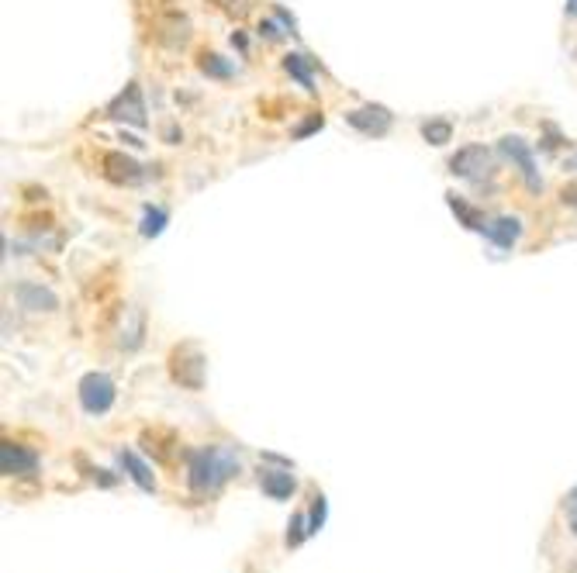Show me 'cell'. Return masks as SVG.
<instances>
[{"instance_id": "2", "label": "cell", "mask_w": 577, "mask_h": 573, "mask_svg": "<svg viewBox=\"0 0 577 573\" xmlns=\"http://www.w3.org/2000/svg\"><path fill=\"white\" fill-rule=\"evenodd\" d=\"M170 377L174 383L187 387V390H201L204 387V377H208V356L194 342H184L170 352Z\"/></svg>"}, {"instance_id": "1", "label": "cell", "mask_w": 577, "mask_h": 573, "mask_svg": "<svg viewBox=\"0 0 577 573\" xmlns=\"http://www.w3.org/2000/svg\"><path fill=\"white\" fill-rule=\"evenodd\" d=\"M243 469L239 452L232 446H201V450H187V484L194 494L208 498L218 494L222 487Z\"/></svg>"}, {"instance_id": "22", "label": "cell", "mask_w": 577, "mask_h": 573, "mask_svg": "<svg viewBox=\"0 0 577 573\" xmlns=\"http://www.w3.org/2000/svg\"><path fill=\"white\" fill-rule=\"evenodd\" d=\"M322 124H325V118H322V114H312L308 122H301L298 128H294V139H308V135H312V132H318Z\"/></svg>"}, {"instance_id": "12", "label": "cell", "mask_w": 577, "mask_h": 573, "mask_svg": "<svg viewBox=\"0 0 577 573\" xmlns=\"http://www.w3.org/2000/svg\"><path fill=\"white\" fill-rule=\"evenodd\" d=\"M522 235V222L512 218V214H502V218H491L488 228H484V239H488L494 249H512Z\"/></svg>"}, {"instance_id": "19", "label": "cell", "mask_w": 577, "mask_h": 573, "mask_svg": "<svg viewBox=\"0 0 577 573\" xmlns=\"http://www.w3.org/2000/svg\"><path fill=\"white\" fill-rule=\"evenodd\" d=\"M166 222H170V211L166 208H145V214H142V239H156V235H163V228H166Z\"/></svg>"}, {"instance_id": "14", "label": "cell", "mask_w": 577, "mask_h": 573, "mask_svg": "<svg viewBox=\"0 0 577 573\" xmlns=\"http://www.w3.org/2000/svg\"><path fill=\"white\" fill-rule=\"evenodd\" d=\"M118 463L124 467V473L135 480V484L142 487V490H156V477H153V469H149V463L142 459L139 452H132V450H118Z\"/></svg>"}, {"instance_id": "3", "label": "cell", "mask_w": 577, "mask_h": 573, "mask_svg": "<svg viewBox=\"0 0 577 573\" xmlns=\"http://www.w3.org/2000/svg\"><path fill=\"white\" fill-rule=\"evenodd\" d=\"M76 398L87 415H107L114 408V380L101 370H90L76 383Z\"/></svg>"}, {"instance_id": "24", "label": "cell", "mask_w": 577, "mask_h": 573, "mask_svg": "<svg viewBox=\"0 0 577 573\" xmlns=\"http://www.w3.org/2000/svg\"><path fill=\"white\" fill-rule=\"evenodd\" d=\"M560 201H563L567 208H577V180H574V183H567V187L560 191Z\"/></svg>"}, {"instance_id": "27", "label": "cell", "mask_w": 577, "mask_h": 573, "mask_svg": "<svg viewBox=\"0 0 577 573\" xmlns=\"http://www.w3.org/2000/svg\"><path fill=\"white\" fill-rule=\"evenodd\" d=\"M232 45H239V49H245V45H249V42H245V35H243V32H235V35H232Z\"/></svg>"}, {"instance_id": "20", "label": "cell", "mask_w": 577, "mask_h": 573, "mask_svg": "<svg viewBox=\"0 0 577 573\" xmlns=\"http://www.w3.org/2000/svg\"><path fill=\"white\" fill-rule=\"evenodd\" d=\"M325 519H329V501H325V494H315V498H312V511H308V529H312V536L322 532Z\"/></svg>"}, {"instance_id": "4", "label": "cell", "mask_w": 577, "mask_h": 573, "mask_svg": "<svg viewBox=\"0 0 577 573\" xmlns=\"http://www.w3.org/2000/svg\"><path fill=\"white\" fill-rule=\"evenodd\" d=\"M107 118H114V122H124V124H135V128H145V97H142V87L132 80L128 87L107 104V111H104Z\"/></svg>"}, {"instance_id": "28", "label": "cell", "mask_w": 577, "mask_h": 573, "mask_svg": "<svg viewBox=\"0 0 577 573\" xmlns=\"http://www.w3.org/2000/svg\"><path fill=\"white\" fill-rule=\"evenodd\" d=\"M567 15H571V18H577V0H567Z\"/></svg>"}, {"instance_id": "31", "label": "cell", "mask_w": 577, "mask_h": 573, "mask_svg": "<svg viewBox=\"0 0 577 573\" xmlns=\"http://www.w3.org/2000/svg\"><path fill=\"white\" fill-rule=\"evenodd\" d=\"M574 166H577V159H574Z\"/></svg>"}, {"instance_id": "18", "label": "cell", "mask_w": 577, "mask_h": 573, "mask_svg": "<svg viewBox=\"0 0 577 573\" xmlns=\"http://www.w3.org/2000/svg\"><path fill=\"white\" fill-rule=\"evenodd\" d=\"M197 66H201V73H204V76H211V80H228V76L235 73V66H232L228 59H222L218 53H201Z\"/></svg>"}, {"instance_id": "9", "label": "cell", "mask_w": 577, "mask_h": 573, "mask_svg": "<svg viewBox=\"0 0 577 573\" xmlns=\"http://www.w3.org/2000/svg\"><path fill=\"white\" fill-rule=\"evenodd\" d=\"M38 469V452L28 450V446H18V442H4L0 446V473L4 477H32Z\"/></svg>"}, {"instance_id": "21", "label": "cell", "mask_w": 577, "mask_h": 573, "mask_svg": "<svg viewBox=\"0 0 577 573\" xmlns=\"http://www.w3.org/2000/svg\"><path fill=\"white\" fill-rule=\"evenodd\" d=\"M308 536H312V529H308V515L298 511L294 519L287 521V546H301Z\"/></svg>"}, {"instance_id": "10", "label": "cell", "mask_w": 577, "mask_h": 573, "mask_svg": "<svg viewBox=\"0 0 577 573\" xmlns=\"http://www.w3.org/2000/svg\"><path fill=\"white\" fill-rule=\"evenodd\" d=\"M15 297H18V304L25 308V311H35V314H49L59 308V297L49 291V287H42V283H35V280H21V283H15Z\"/></svg>"}, {"instance_id": "15", "label": "cell", "mask_w": 577, "mask_h": 573, "mask_svg": "<svg viewBox=\"0 0 577 573\" xmlns=\"http://www.w3.org/2000/svg\"><path fill=\"white\" fill-rule=\"evenodd\" d=\"M446 204H450V211H453L456 218H460V225L467 228V232H484V228H488L484 211L473 208L471 201H463L460 193H446Z\"/></svg>"}, {"instance_id": "11", "label": "cell", "mask_w": 577, "mask_h": 573, "mask_svg": "<svg viewBox=\"0 0 577 573\" xmlns=\"http://www.w3.org/2000/svg\"><path fill=\"white\" fill-rule=\"evenodd\" d=\"M260 487H263V494H266V498H274V501H284V498H291V494H294L298 480H294L291 467H280V469L263 467L260 469Z\"/></svg>"}, {"instance_id": "26", "label": "cell", "mask_w": 577, "mask_h": 573, "mask_svg": "<svg viewBox=\"0 0 577 573\" xmlns=\"http://www.w3.org/2000/svg\"><path fill=\"white\" fill-rule=\"evenodd\" d=\"M94 480L101 487H111L114 484V477H111V469H94Z\"/></svg>"}, {"instance_id": "6", "label": "cell", "mask_w": 577, "mask_h": 573, "mask_svg": "<svg viewBox=\"0 0 577 573\" xmlns=\"http://www.w3.org/2000/svg\"><path fill=\"white\" fill-rule=\"evenodd\" d=\"M498 149L505 153L515 166H519V173H522V180H525V187L529 191L536 193V191H542V180H540V173H536V156H532V149H529V142L525 139H519V135H505V139H498Z\"/></svg>"}, {"instance_id": "5", "label": "cell", "mask_w": 577, "mask_h": 573, "mask_svg": "<svg viewBox=\"0 0 577 573\" xmlns=\"http://www.w3.org/2000/svg\"><path fill=\"white\" fill-rule=\"evenodd\" d=\"M346 124H350V128H356L360 135L381 139V135H387V132H391L394 114H391L384 104H363V107H353V111H346Z\"/></svg>"}, {"instance_id": "13", "label": "cell", "mask_w": 577, "mask_h": 573, "mask_svg": "<svg viewBox=\"0 0 577 573\" xmlns=\"http://www.w3.org/2000/svg\"><path fill=\"white\" fill-rule=\"evenodd\" d=\"M142 446H145V452H153L159 463H174V450H180L176 435L166 432V429H145L142 432Z\"/></svg>"}, {"instance_id": "25", "label": "cell", "mask_w": 577, "mask_h": 573, "mask_svg": "<svg viewBox=\"0 0 577 573\" xmlns=\"http://www.w3.org/2000/svg\"><path fill=\"white\" fill-rule=\"evenodd\" d=\"M563 511H567V515H574L577 511V487L567 490V498H563Z\"/></svg>"}, {"instance_id": "7", "label": "cell", "mask_w": 577, "mask_h": 573, "mask_svg": "<svg viewBox=\"0 0 577 573\" xmlns=\"http://www.w3.org/2000/svg\"><path fill=\"white\" fill-rule=\"evenodd\" d=\"M104 180L107 183H114V187H139V183L149 180V173H145V166H142L139 159L124 156V153H107Z\"/></svg>"}, {"instance_id": "29", "label": "cell", "mask_w": 577, "mask_h": 573, "mask_svg": "<svg viewBox=\"0 0 577 573\" xmlns=\"http://www.w3.org/2000/svg\"><path fill=\"white\" fill-rule=\"evenodd\" d=\"M567 519H571V532L577 536V511H574V515H567Z\"/></svg>"}, {"instance_id": "8", "label": "cell", "mask_w": 577, "mask_h": 573, "mask_svg": "<svg viewBox=\"0 0 577 573\" xmlns=\"http://www.w3.org/2000/svg\"><path fill=\"white\" fill-rule=\"evenodd\" d=\"M491 170V153L484 145H463L450 156V173L463 176V180H477Z\"/></svg>"}, {"instance_id": "16", "label": "cell", "mask_w": 577, "mask_h": 573, "mask_svg": "<svg viewBox=\"0 0 577 573\" xmlns=\"http://www.w3.org/2000/svg\"><path fill=\"white\" fill-rule=\"evenodd\" d=\"M284 70L291 73L308 94H315V76H312L315 73V59H308L304 53H287L284 55Z\"/></svg>"}, {"instance_id": "30", "label": "cell", "mask_w": 577, "mask_h": 573, "mask_svg": "<svg viewBox=\"0 0 577 573\" xmlns=\"http://www.w3.org/2000/svg\"><path fill=\"white\" fill-rule=\"evenodd\" d=\"M571 573H577V567H571Z\"/></svg>"}, {"instance_id": "17", "label": "cell", "mask_w": 577, "mask_h": 573, "mask_svg": "<svg viewBox=\"0 0 577 573\" xmlns=\"http://www.w3.org/2000/svg\"><path fill=\"white\" fill-rule=\"evenodd\" d=\"M422 139L429 142V145H446V142L453 139V122H450V118H429V122H422Z\"/></svg>"}, {"instance_id": "23", "label": "cell", "mask_w": 577, "mask_h": 573, "mask_svg": "<svg viewBox=\"0 0 577 573\" xmlns=\"http://www.w3.org/2000/svg\"><path fill=\"white\" fill-rule=\"evenodd\" d=\"M260 35H266L270 42H280V38H284V32L277 28V21L266 18V21H260Z\"/></svg>"}]
</instances>
